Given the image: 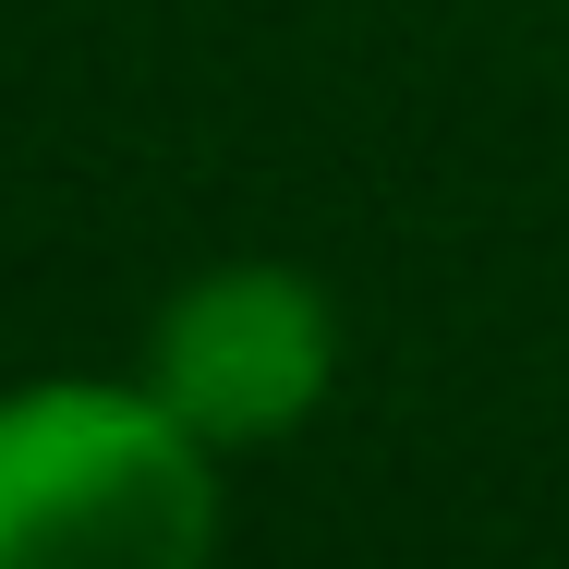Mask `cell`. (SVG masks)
Returning <instances> with one entry per match:
<instances>
[{
  "mask_svg": "<svg viewBox=\"0 0 569 569\" xmlns=\"http://www.w3.org/2000/svg\"><path fill=\"white\" fill-rule=\"evenodd\" d=\"M207 437L158 388H12L0 400V569H207Z\"/></svg>",
  "mask_w": 569,
  "mask_h": 569,
  "instance_id": "6da1fadb",
  "label": "cell"
},
{
  "mask_svg": "<svg viewBox=\"0 0 569 569\" xmlns=\"http://www.w3.org/2000/svg\"><path fill=\"white\" fill-rule=\"evenodd\" d=\"M328 376H340V328H328V291L303 267H219V279H194L158 316V351H146V388L207 449L291 437L328 400Z\"/></svg>",
  "mask_w": 569,
  "mask_h": 569,
  "instance_id": "7a4b0ae2",
  "label": "cell"
}]
</instances>
